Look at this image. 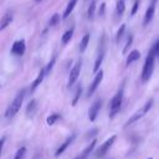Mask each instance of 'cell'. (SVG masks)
I'll list each match as a JSON object with an SVG mask.
<instances>
[{
    "label": "cell",
    "mask_w": 159,
    "mask_h": 159,
    "mask_svg": "<svg viewBox=\"0 0 159 159\" xmlns=\"http://www.w3.org/2000/svg\"><path fill=\"white\" fill-rule=\"evenodd\" d=\"M24 97H25V89H20V91L16 93L15 98L12 99V102L10 103V106L7 107V109H6V112H5V117H6L7 119H11V118H14V117L16 116V113L19 112V109H20V107H21V104H22Z\"/></svg>",
    "instance_id": "cell-1"
},
{
    "label": "cell",
    "mask_w": 159,
    "mask_h": 159,
    "mask_svg": "<svg viewBox=\"0 0 159 159\" xmlns=\"http://www.w3.org/2000/svg\"><path fill=\"white\" fill-rule=\"evenodd\" d=\"M157 52L155 46L150 50V52L148 53L144 66H143V71H142V82H147L150 80L152 75H153V70H154V53Z\"/></svg>",
    "instance_id": "cell-2"
},
{
    "label": "cell",
    "mask_w": 159,
    "mask_h": 159,
    "mask_svg": "<svg viewBox=\"0 0 159 159\" xmlns=\"http://www.w3.org/2000/svg\"><path fill=\"white\" fill-rule=\"evenodd\" d=\"M122 102H123V84L119 88V91L111 99V103H109V118H114V116L119 112V109L122 107Z\"/></svg>",
    "instance_id": "cell-3"
},
{
    "label": "cell",
    "mask_w": 159,
    "mask_h": 159,
    "mask_svg": "<svg viewBox=\"0 0 159 159\" xmlns=\"http://www.w3.org/2000/svg\"><path fill=\"white\" fill-rule=\"evenodd\" d=\"M152 106H153V99L147 101V102L144 103V106H143V107H142L137 113H134V114H133V116L127 120V123L124 124V128H125V127H128V125H130V124H133L134 122H137V120H138V119H140L142 117H144V116L149 112V109L152 108Z\"/></svg>",
    "instance_id": "cell-4"
},
{
    "label": "cell",
    "mask_w": 159,
    "mask_h": 159,
    "mask_svg": "<svg viewBox=\"0 0 159 159\" xmlns=\"http://www.w3.org/2000/svg\"><path fill=\"white\" fill-rule=\"evenodd\" d=\"M81 68H82V61L78 60L73 65V67L71 68V71H70V77H68V82H67V87L68 88H71L75 84V82L77 81V78L80 76V72H81Z\"/></svg>",
    "instance_id": "cell-5"
},
{
    "label": "cell",
    "mask_w": 159,
    "mask_h": 159,
    "mask_svg": "<svg viewBox=\"0 0 159 159\" xmlns=\"http://www.w3.org/2000/svg\"><path fill=\"white\" fill-rule=\"evenodd\" d=\"M116 139H117V135H112V137H109L98 149H97V152H96V158H102V157H104L106 155V153L109 150V148L113 145V143L116 142Z\"/></svg>",
    "instance_id": "cell-6"
},
{
    "label": "cell",
    "mask_w": 159,
    "mask_h": 159,
    "mask_svg": "<svg viewBox=\"0 0 159 159\" xmlns=\"http://www.w3.org/2000/svg\"><path fill=\"white\" fill-rule=\"evenodd\" d=\"M102 80H103V71H102V70H99V71L97 72L96 77L93 78L92 83H91V84H89V87H88V92H87V97H88V98L93 96V93L96 92V89H97V88H98V86L101 84Z\"/></svg>",
    "instance_id": "cell-7"
},
{
    "label": "cell",
    "mask_w": 159,
    "mask_h": 159,
    "mask_svg": "<svg viewBox=\"0 0 159 159\" xmlns=\"http://www.w3.org/2000/svg\"><path fill=\"white\" fill-rule=\"evenodd\" d=\"M102 104H103V101L102 99H96L93 103H92V106L89 107V111H88V119L91 120V122H94L96 120V118H97V116H98V113H99V109L102 108Z\"/></svg>",
    "instance_id": "cell-8"
},
{
    "label": "cell",
    "mask_w": 159,
    "mask_h": 159,
    "mask_svg": "<svg viewBox=\"0 0 159 159\" xmlns=\"http://www.w3.org/2000/svg\"><path fill=\"white\" fill-rule=\"evenodd\" d=\"M26 50V46H25V41L24 40H17L12 43V47H11V52L14 55H17V56H21L24 55Z\"/></svg>",
    "instance_id": "cell-9"
},
{
    "label": "cell",
    "mask_w": 159,
    "mask_h": 159,
    "mask_svg": "<svg viewBox=\"0 0 159 159\" xmlns=\"http://www.w3.org/2000/svg\"><path fill=\"white\" fill-rule=\"evenodd\" d=\"M103 57H104V47H103V39L101 41V47H99V52H98V56L94 61V65H93V72H98L99 71V67L102 65V61H103Z\"/></svg>",
    "instance_id": "cell-10"
},
{
    "label": "cell",
    "mask_w": 159,
    "mask_h": 159,
    "mask_svg": "<svg viewBox=\"0 0 159 159\" xmlns=\"http://www.w3.org/2000/svg\"><path fill=\"white\" fill-rule=\"evenodd\" d=\"M45 75H46V68H41L40 72H39V75H37V77L35 78V81H34L32 84H31V92H35V89L41 84V82L43 81Z\"/></svg>",
    "instance_id": "cell-11"
},
{
    "label": "cell",
    "mask_w": 159,
    "mask_h": 159,
    "mask_svg": "<svg viewBox=\"0 0 159 159\" xmlns=\"http://www.w3.org/2000/svg\"><path fill=\"white\" fill-rule=\"evenodd\" d=\"M73 139H75V134H72L71 137H68V138H67V139H66V140H65V142H63V143H62V144L58 147V149L56 150L55 155H56V157H58L60 154H62V153H63V152H65V150H66V149H67V148L71 145V143L73 142Z\"/></svg>",
    "instance_id": "cell-12"
},
{
    "label": "cell",
    "mask_w": 159,
    "mask_h": 159,
    "mask_svg": "<svg viewBox=\"0 0 159 159\" xmlns=\"http://www.w3.org/2000/svg\"><path fill=\"white\" fill-rule=\"evenodd\" d=\"M154 11H155V4L153 2V4H150V5H149V7H148V9H147V11H145L144 21H143V24H144V25H148V24L152 21V19H153V16H154Z\"/></svg>",
    "instance_id": "cell-13"
},
{
    "label": "cell",
    "mask_w": 159,
    "mask_h": 159,
    "mask_svg": "<svg viewBox=\"0 0 159 159\" xmlns=\"http://www.w3.org/2000/svg\"><path fill=\"white\" fill-rule=\"evenodd\" d=\"M96 143H97V140H96V139H92V142H91V143L84 148V150H83V152H82L77 158H78V159H87V158H88V155H89V153L93 150V148H94Z\"/></svg>",
    "instance_id": "cell-14"
},
{
    "label": "cell",
    "mask_w": 159,
    "mask_h": 159,
    "mask_svg": "<svg viewBox=\"0 0 159 159\" xmlns=\"http://www.w3.org/2000/svg\"><path fill=\"white\" fill-rule=\"evenodd\" d=\"M36 108H37V102H36V99H31V101L27 103V106H26V116H27V117H32V116L35 114V112H36Z\"/></svg>",
    "instance_id": "cell-15"
},
{
    "label": "cell",
    "mask_w": 159,
    "mask_h": 159,
    "mask_svg": "<svg viewBox=\"0 0 159 159\" xmlns=\"http://www.w3.org/2000/svg\"><path fill=\"white\" fill-rule=\"evenodd\" d=\"M139 58H140V52H139L138 50H133V51L129 52V55H128V57H127V65L129 66L130 63L135 62V61L139 60Z\"/></svg>",
    "instance_id": "cell-16"
},
{
    "label": "cell",
    "mask_w": 159,
    "mask_h": 159,
    "mask_svg": "<svg viewBox=\"0 0 159 159\" xmlns=\"http://www.w3.org/2000/svg\"><path fill=\"white\" fill-rule=\"evenodd\" d=\"M11 21H12V15L11 14H5L4 16H2V19H1V22H0V30L2 31L6 26H9L10 24H11Z\"/></svg>",
    "instance_id": "cell-17"
},
{
    "label": "cell",
    "mask_w": 159,
    "mask_h": 159,
    "mask_svg": "<svg viewBox=\"0 0 159 159\" xmlns=\"http://www.w3.org/2000/svg\"><path fill=\"white\" fill-rule=\"evenodd\" d=\"M76 4H77V0H70L68 1V4H67V6H66V9H65V12H63V19H67L68 16H70V14L72 12V10H73V7L76 6Z\"/></svg>",
    "instance_id": "cell-18"
},
{
    "label": "cell",
    "mask_w": 159,
    "mask_h": 159,
    "mask_svg": "<svg viewBox=\"0 0 159 159\" xmlns=\"http://www.w3.org/2000/svg\"><path fill=\"white\" fill-rule=\"evenodd\" d=\"M116 10H117V15L120 17V16L123 15L124 10H125V4H124V0H117V7H116Z\"/></svg>",
    "instance_id": "cell-19"
},
{
    "label": "cell",
    "mask_w": 159,
    "mask_h": 159,
    "mask_svg": "<svg viewBox=\"0 0 159 159\" xmlns=\"http://www.w3.org/2000/svg\"><path fill=\"white\" fill-rule=\"evenodd\" d=\"M88 42H89V35H88V34H86V35L82 37L81 43H80V51H81V52H83V51L87 48Z\"/></svg>",
    "instance_id": "cell-20"
},
{
    "label": "cell",
    "mask_w": 159,
    "mask_h": 159,
    "mask_svg": "<svg viewBox=\"0 0 159 159\" xmlns=\"http://www.w3.org/2000/svg\"><path fill=\"white\" fill-rule=\"evenodd\" d=\"M96 4H97V0H92L89 6H88V10H87V14H88V19H93L94 16V11H96Z\"/></svg>",
    "instance_id": "cell-21"
},
{
    "label": "cell",
    "mask_w": 159,
    "mask_h": 159,
    "mask_svg": "<svg viewBox=\"0 0 159 159\" xmlns=\"http://www.w3.org/2000/svg\"><path fill=\"white\" fill-rule=\"evenodd\" d=\"M72 36H73V29L67 30V31L62 35V39H61L62 43H67V42H70V40L72 39Z\"/></svg>",
    "instance_id": "cell-22"
},
{
    "label": "cell",
    "mask_w": 159,
    "mask_h": 159,
    "mask_svg": "<svg viewBox=\"0 0 159 159\" xmlns=\"http://www.w3.org/2000/svg\"><path fill=\"white\" fill-rule=\"evenodd\" d=\"M58 119H61V116H60V114H57V113H53V114H50V116L47 117L46 123H47L48 125H52V124H55Z\"/></svg>",
    "instance_id": "cell-23"
},
{
    "label": "cell",
    "mask_w": 159,
    "mask_h": 159,
    "mask_svg": "<svg viewBox=\"0 0 159 159\" xmlns=\"http://www.w3.org/2000/svg\"><path fill=\"white\" fill-rule=\"evenodd\" d=\"M81 94H82V87H81V84H80V86L77 87V89H76V93H75L73 98H72V106H76V104H77V102H78Z\"/></svg>",
    "instance_id": "cell-24"
},
{
    "label": "cell",
    "mask_w": 159,
    "mask_h": 159,
    "mask_svg": "<svg viewBox=\"0 0 159 159\" xmlns=\"http://www.w3.org/2000/svg\"><path fill=\"white\" fill-rule=\"evenodd\" d=\"M124 31H125V25L123 24V25H120L119 30L117 31V36H116V41H117V43L120 42V40H122V37H123V35H124Z\"/></svg>",
    "instance_id": "cell-25"
},
{
    "label": "cell",
    "mask_w": 159,
    "mask_h": 159,
    "mask_svg": "<svg viewBox=\"0 0 159 159\" xmlns=\"http://www.w3.org/2000/svg\"><path fill=\"white\" fill-rule=\"evenodd\" d=\"M25 154H26V148L25 147H21V148L17 149L16 154L14 155V159H24Z\"/></svg>",
    "instance_id": "cell-26"
},
{
    "label": "cell",
    "mask_w": 159,
    "mask_h": 159,
    "mask_svg": "<svg viewBox=\"0 0 159 159\" xmlns=\"http://www.w3.org/2000/svg\"><path fill=\"white\" fill-rule=\"evenodd\" d=\"M60 15L58 14H53L52 16H51V19H50V21H48V25L50 26H56L58 22H60Z\"/></svg>",
    "instance_id": "cell-27"
},
{
    "label": "cell",
    "mask_w": 159,
    "mask_h": 159,
    "mask_svg": "<svg viewBox=\"0 0 159 159\" xmlns=\"http://www.w3.org/2000/svg\"><path fill=\"white\" fill-rule=\"evenodd\" d=\"M132 42H133V35H129L128 36V39H127V42H125V46H124V48H123V53L125 55L127 52H128V50H129V47L132 46Z\"/></svg>",
    "instance_id": "cell-28"
},
{
    "label": "cell",
    "mask_w": 159,
    "mask_h": 159,
    "mask_svg": "<svg viewBox=\"0 0 159 159\" xmlns=\"http://www.w3.org/2000/svg\"><path fill=\"white\" fill-rule=\"evenodd\" d=\"M55 62H56V56H53L51 60H50V62L47 63V66L45 67L46 68V75H48L51 71H52V68H53V65H55Z\"/></svg>",
    "instance_id": "cell-29"
},
{
    "label": "cell",
    "mask_w": 159,
    "mask_h": 159,
    "mask_svg": "<svg viewBox=\"0 0 159 159\" xmlns=\"http://www.w3.org/2000/svg\"><path fill=\"white\" fill-rule=\"evenodd\" d=\"M138 5H139V0H135L134 4H133V9H132V11H130L132 15H134V14L137 12V10H138Z\"/></svg>",
    "instance_id": "cell-30"
},
{
    "label": "cell",
    "mask_w": 159,
    "mask_h": 159,
    "mask_svg": "<svg viewBox=\"0 0 159 159\" xmlns=\"http://www.w3.org/2000/svg\"><path fill=\"white\" fill-rule=\"evenodd\" d=\"M104 7H106V4H104V2L101 4V10L98 11V14H99L101 16H103V14H104Z\"/></svg>",
    "instance_id": "cell-31"
},
{
    "label": "cell",
    "mask_w": 159,
    "mask_h": 159,
    "mask_svg": "<svg viewBox=\"0 0 159 159\" xmlns=\"http://www.w3.org/2000/svg\"><path fill=\"white\" fill-rule=\"evenodd\" d=\"M96 133H97V129H96V128H94V130H93V132H92V134H96ZM87 135H89V137H91V133H88V134H87Z\"/></svg>",
    "instance_id": "cell-32"
},
{
    "label": "cell",
    "mask_w": 159,
    "mask_h": 159,
    "mask_svg": "<svg viewBox=\"0 0 159 159\" xmlns=\"http://www.w3.org/2000/svg\"><path fill=\"white\" fill-rule=\"evenodd\" d=\"M155 48H157V52H159V42L155 45Z\"/></svg>",
    "instance_id": "cell-33"
},
{
    "label": "cell",
    "mask_w": 159,
    "mask_h": 159,
    "mask_svg": "<svg viewBox=\"0 0 159 159\" xmlns=\"http://www.w3.org/2000/svg\"><path fill=\"white\" fill-rule=\"evenodd\" d=\"M148 159H153V158H148Z\"/></svg>",
    "instance_id": "cell-34"
},
{
    "label": "cell",
    "mask_w": 159,
    "mask_h": 159,
    "mask_svg": "<svg viewBox=\"0 0 159 159\" xmlns=\"http://www.w3.org/2000/svg\"><path fill=\"white\" fill-rule=\"evenodd\" d=\"M158 57H159V52H158Z\"/></svg>",
    "instance_id": "cell-35"
},
{
    "label": "cell",
    "mask_w": 159,
    "mask_h": 159,
    "mask_svg": "<svg viewBox=\"0 0 159 159\" xmlns=\"http://www.w3.org/2000/svg\"><path fill=\"white\" fill-rule=\"evenodd\" d=\"M76 159H78V158H76Z\"/></svg>",
    "instance_id": "cell-36"
}]
</instances>
